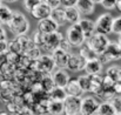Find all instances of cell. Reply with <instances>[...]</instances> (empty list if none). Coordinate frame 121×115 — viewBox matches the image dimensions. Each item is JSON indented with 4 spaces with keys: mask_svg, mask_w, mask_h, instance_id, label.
Wrapping results in <instances>:
<instances>
[{
    "mask_svg": "<svg viewBox=\"0 0 121 115\" xmlns=\"http://www.w3.org/2000/svg\"><path fill=\"white\" fill-rule=\"evenodd\" d=\"M7 27L15 37L26 35L27 32L30 31V21L21 12L13 11L12 18L7 24Z\"/></svg>",
    "mask_w": 121,
    "mask_h": 115,
    "instance_id": "obj_1",
    "label": "cell"
},
{
    "mask_svg": "<svg viewBox=\"0 0 121 115\" xmlns=\"http://www.w3.org/2000/svg\"><path fill=\"white\" fill-rule=\"evenodd\" d=\"M109 39L107 38V35L100 34V33H94L92 37L86 39L85 45L88 46L95 54H98V56L105 52V49L107 48V46L109 45Z\"/></svg>",
    "mask_w": 121,
    "mask_h": 115,
    "instance_id": "obj_2",
    "label": "cell"
},
{
    "mask_svg": "<svg viewBox=\"0 0 121 115\" xmlns=\"http://www.w3.org/2000/svg\"><path fill=\"white\" fill-rule=\"evenodd\" d=\"M54 68L55 67H54L53 60H52L51 55H47V54H45V55L42 54L39 59H37L35 61H32V64L30 66V69H33L42 75L51 74Z\"/></svg>",
    "mask_w": 121,
    "mask_h": 115,
    "instance_id": "obj_3",
    "label": "cell"
},
{
    "mask_svg": "<svg viewBox=\"0 0 121 115\" xmlns=\"http://www.w3.org/2000/svg\"><path fill=\"white\" fill-rule=\"evenodd\" d=\"M66 40L69 42V45L72 47H80L85 43L86 39L85 35L81 31L80 26L78 24H74V25H71L68 28H67V32H66Z\"/></svg>",
    "mask_w": 121,
    "mask_h": 115,
    "instance_id": "obj_4",
    "label": "cell"
},
{
    "mask_svg": "<svg viewBox=\"0 0 121 115\" xmlns=\"http://www.w3.org/2000/svg\"><path fill=\"white\" fill-rule=\"evenodd\" d=\"M98 59L102 65L109 64L111 61L121 59V49L119 47V45H118V42H109V45L107 46L105 52L101 53L98 56Z\"/></svg>",
    "mask_w": 121,
    "mask_h": 115,
    "instance_id": "obj_5",
    "label": "cell"
},
{
    "mask_svg": "<svg viewBox=\"0 0 121 115\" xmlns=\"http://www.w3.org/2000/svg\"><path fill=\"white\" fill-rule=\"evenodd\" d=\"M113 19L114 17L111 13H104L101 14L96 21L94 22L95 25V32L107 35L109 33H112V25H113Z\"/></svg>",
    "mask_w": 121,
    "mask_h": 115,
    "instance_id": "obj_6",
    "label": "cell"
},
{
    "mask_svg": "<svg viewBox=\"0 0 121 115\" xmlns=\"http://www.w3.org/2000/svg\"><path fill=\"white\" fill-rule=\"evenodd\" d=\"M62 39H64L62 34L58 31L53 32L51 34H45V40H43V45H42L41 49H45L46 52L52 54L55 49L59 48V45Z\"/></svg>",
    "mask_w": 121,
    "mask_h": 115,
    "instance_id": "obj_7",
    "label": "cell"
},
{
    "mask_svg": "<svg viewBox=\"0 0 121 115\" xmlns=\"http://www.w3.org/2000/svg\"><path fill=\"white\" fill-rule=\"evenodd\" d=\"M64 114L65 115H80L81 96H68L64 100Z\"/></svg>",
    "mask_w": 121,
    "mask_h": 115,
    "instance_id": "obj_8",
    "label": "cell"
},
{
    "mask_svg": "<svg viewBox=\"0 0 121 115\" xmlns=\"http://www.w3.org/2000/svg\"><path fill=\"white\" fill-rule=\"evenodd\" d=\"M100 101L93 96H85L81 99L80 115H94L96 114Z\"/></svg>",
    "mask_w": 121,
    "mask_h": 115,
    "instance_id": "obj_9",
    "label": "cell"
},
{
    "mask_svg": "<svg viewBox=\"0 0 121 115\" xmlns=\"http://www.w3.org/2000/svg\"><path fill=\"white\" fill-rule=\"evenodd\" d=\"M86 61L81 58L79 54L77 53H69L68 54V60H67V65L66 68L72 71V72H80L83 69Z\"/></svg>",
    "mask_w": 121,
    "mask_h": 115,
    "instance_id": "obj_10",
    "label": "cell"
},
{
    "mask_svg": "<svg viewBox=\"0 0 121 115\" xmlns=\"http://www.w3.org/2000/svg\"><path fill=\"white\" fill-rule=\"evenodd\" d=\"M68 54L69 53H66V52L61 51L60 48L55 49L51 54V58L53 60L54 67H56L58 69H65L66 65H67V60H68Z\"/></svg>",
    "mask_w": 121,
    "mask_h": 115,
    "instance_id": "obj_11",
    "label": "cell"
},
{
    "mask_svg": "<svg viewBox=\"0 0 121 115\" xmlns=\"http://www.w3.org/2000/svg\"><path fill=\"white\" fill-rule=\"evenodd\" d=\"M51 12H52V8L43 1L39 2L32 11H31V14L34 19H38V20H42V19H46V18H49L51 15Z\"/></svg>",
    "mask_w": 121,
    "mask_h": 115,
    "instance_id": "obj_12",
    "label": "cell"
},
{
    "mask_svg": "<svg viewBox=\"0 0 121 115\" xmlns=\"http://www.w3.org/2000/svg\"><path fill=\"white\" fill-rule=\"evenodd\" d=\"M52 75L53 82L55 87H60V88H65V86L67 85V82L69 81V74L66 69H56Z\"/></svg>",
    "mask_w": 121,
    "mask_h": 115,
    "instance_id": "obj_13",
    "label": "cell"
},
{
    "mask_svg": "<svg viewBox=\"0 0 121 115\" xmlns=\"http://www.w3.org/2000/svg\"><path fill=\"white\" fill-rule=\"evenodd\" d=\"M102 64L99 61V59H94V60H89L86 61L83 71L86 72L87 75H100L102 72Z\"/></svg>",
    "mask_w": 121,
    "mask_h": 115,
    "instance_id": "obj_14",
    "label": "cell"
},
{
    "mask_svg": "<svg viewBox=\"0 0 121 115\" xmlns=\"http://www.w3.org/2000/svg\"><path fill=\"white\" fill-rule=\"evenodd\" d=\"M58 28H59L58 25H56L51 18H46V19L39 20L38 31L41 32L42 34H51V33H53V32H56Z\"/></svg>",
    "mask_w": 121,
    "mask_h": 115,
    "instance_id": "obj_15",
    "label": "cell"
},
{
    "mask_svg": "<svg viewBox=\"0 0 121 115\" xmlns=\"http://www.w3.org/2000/svg\"><path fill=\"white\" fill-rule=\"evenodd\" d=\"M74 7L83 15H89L95 11V4L92 0H77Z\"/></svg>",
    "mask_w": 121,
    "mask_h": 115,
    "instance_id": "obj_16",
    "label": "cell"
},
{
    "mask_svg": "<svg viewBox=\"0 0 121 115\" xmlns=\"http://www.w3.org/2000/svg\"><path fill=\"white\" fill-rule=\"evenodd\" d=\"M78 25L80 26L81 31L85 35V39H88L95 33V25H94V21H92L91 19H87V18L80 19Z\"/></svg>",
    "mask_w": 121,
    "mask_h": 115,
    "instance_id": "obj_17",
    "label": "cell"
},
{
    "mask_svg": "<svg viewBox=\"0 0 121 115\" xmlns=\"http://www.w3.org/2000/svg\"><path fill=\"white\" fill-rule=\"evenodd\" d=\"M64 89L68 96H81L82 94V90H81L77 79H69V81L67 82Z\"/></svg>",
    "mask_w": 121,
    "mask_h": 115,
    "instance_id": "obj_18",
    "label": "cell"
},
{
    "mask_svg": "<svg viewBox=\"0 0 121 115\" xmlns=\"http://www.w3.org/2000/svg\"><path fill=\"white\" fill-rule=\"evenodd\" d=\"M64 11H65L66 22H69L71 25H74V24H78L80 21L81 14L79 13V11L74 6L73 7H65Z\"/></svg>",
    "mask_w": 121,
    "mask_h": 115,
    "instance_id": "obj_19",
    "label": "cell"
},
{
    "mask_svg": "<svg viewBox=\"0 0 121 115\" xmlns=\"http://www.w3.org/2000/svg\"><path fill=\"white\" fill-rule=\"evenodd\" d=\"M17 67L7 61L2 62L0 65V75L2 77V79L6 80H13L14 79V74H15Z\"/></svg>",
    "mask_w": 121,
    "mask_h": 115,
    "instance_id": "obj_20",
    "label": "cell"
},
{
    "mask_svg": "<svg viewBox=\"0 0 121 115\" xmlns=\"http://www.w3.org/2000/svg\"><path fill=\"white\" fill-rule=\"evenodd\" d=\"M95 95H96L102 102H109V101L115 96V94H114L112 87H106V86H102V85H101V87L96 90Z\"/></svg>",
    "mask_w": 121,
    "mask_h": 115,
    "instance_id": "obj_21",
    "label": "cell"
},
{
    "mask_svg": "<svg viewBox=\"0 0 121 115\" xmlns=\"http://www.w3.org/2000/svg\"><path fill=\"white\" fill-rule=\"evenodd\" d=\"M49 18L58 25V27L60 26H64L66 24V19H65V11L62 8H55V9H52L51 12V15Z\"/></svg>",
    "mask_w": 121,
    "mask_h": 115,
    "instance_id": "obj_22",
    "label": "cell"
},
{
    "mask_svg": "<svg viewBox=\"0 0 121 115\" xmlns=\"http://www.w3.org/2000/svg\"><path fill=\"white\" fill-rule=\"evenodd\" d=\"M48 99L52 101H59V102H64V100L67 98V94L65 92L64 88L60 87H54L48 94Z\"/></svg>",
    "mask_w": 121,
    "mask_h": 115,
    "instance_id": "obj_23",
    "label": "cell"
},
{
    "mask_svg": "<svg viewBox=\"0 0 121 115\" xmlns=\"http://www.w3.org/2000/svg\"><path fill=\"white\" fill-rule=\"evenodd\" d=\"M39 85H40V87H41V90H42L43 93H46V94H48V93L55 87L51 74L42 75L41 79L39 80Z\"/></svg>",
    "mask_w": 121,
    "mask_h": 115,
    "instance_id": "obj_24",
    "label": "cell"
},
{
    "mask_svg": "<svg viewBox=\"0 0 121 115\" xmlns=\"http://www.w3.org/2000/svg\"><path fill=\"white\" fill-rule=\"evenodd\" d=\"M15 38H17L19 45H20V47H21L22 54H25L26 52H28L30 49H32L33 47H35V45H34L32 38H30V37H27V35H20V37H15Z\"/></svg>",
    "mask_w": 121,
    "mask_h": 115,
    "instance_id": "obj_25",
    "label": "cell"
},
{
    "mask_svg": "<svg viewBox=\"0 0 121 115\" xmlns=\"http://www.w3.org/2000/svg\"><path fill=\"white\" fill-rule=\"evenodd\" d=\"M47 112L52 115H62L64 114V105L59 101H48L47 105Z\"/></svg>",
    "mask_w": 121,
    "mask_h": 115,
    "instance_id": "obj_26",
    "label": "cell"
},
{
    "mask_svg": "<svg viewBox=\"0 0 121 115\" xmlns=\"http://www.w3.org/2000/svg\"><path fill=\"white\" fill-rule=\"evenodd\" d=\"M12 14H13V11L6 6V5H1L0 6V25H6L9 22L11 18H12Z\"/></svg>",
    "mask_w": 121,
    "mask_h": 115,
    "instance_id": "obj_27",
    "label": "cell"
},
{
    "mask_svg": "<svg viewBox=\"0 0 121 115\" xmlns=\"http://www.w3.org/2000/svg\"><path fill=\"white\" fill-rule=\"evenodd\" d=\"M81 58L85 60V61H89V60H94V59H98V54H95L88 46H86L85 43L80 46V49H79V53Z\"/></svg>",
    "mask_w": 121,
    "mask_h": 115,
    "instance_id": "obj_28",
    "label": "cell"
},
{
    "mask_svg": "<svg viewBox=\"0 0 121 115\" xmlns=\"http://www.w3.org/2000/svg\"><path fill=\"white\" fill-rule=\"evenodd\" d=\"M18 94V90L15 89H0V101H2L5 105L11 102Z\"/></svg>",
    "mask_w": 121,
    "mask_h": 115,
    "instance_id": "obj_29",
    "label": "cell"
},
{
    "mask_svg": "<svg viewBox=\"0 0 121 115\" xmlns=\"http://www.w3.org/2000/svg\"><path fill=\"white\" fill-rule=\"evenodd\" d=\"M98 115H115V111L111 102H101L98 108Z\"/></svg>",
    "mask_w": 121,
    "mask_h": 115,
    "instance_id": "obj_30",
    "label": "cell"
},
{
    "mask_svg": "<svg viewBox=\"0 0 121 115\" xmlns=\"http://www.w3.org/2000/svg\"><path fill=\"white\" fill-rule=\"evenodd\" d=\"M91 79V93L95 94L96 90L101 87V83H102V75H89Z\"/></svg>",
    "mask_w": 121,
    "mask_h": 115,
    "instance_id": "obj_31",
    "label": "cell"
},
{
    "mask_svg": "<svg viewBox=\"0 0 121 115\" xmlns=\"http://www.w3.org/2000/svg\"><path fill=\"white\" fill-rule=\"evenodd\" d=\"M77 80L79 82V86H80L82 93L91 90V79H89V75H87V74L86 75H80Z\"/></svg>",
    "mask_w": 121,
    "mask_h": 115,
    "instance_id": "obj_32",
    "label": "cell"
},
{
    "mask_svg": "<svg viewBox=\"0 0 121 115\" xmlns=\"http://www.w3.org/2000/svg\"><path fill=\"white\" fill-rule=\"evenodd\" d=\"M7 52L9 53H13V54H18V55H21L22 54V51H21V47L18 42L17 38H14L13 40L8 41V48H7Z\"/></svg>",
    "mask_w": 121,
    "mask_h": 115,
    "instance_id": "obj_33",
    "label": "cell"
},
{
    "mask_svg": "<svg viewBox=\"0 0 121 115\" xmlns=\"http://www.w3.org/2000/svg\"><path fill=\"white\" fill-rule=\"evenodd\" d=\"M26 58H28L31 61H35L37 59H39L41 55H42V52H41V48L39 47H33L32 49H30L28 52H26L25 54H24Z\"/></svg>",
    "mask_w": 121,
    "mask_h": 115,
    "instance_id": "obj_34",
    "label": "cell"
},
{
    "mask_svg": "<svg viewBox=\"0 0 121 115\" xmlns=\"http://www.w3.org/2000/svg\"><path fill=\"white\" fill-rule=\"evenodd\" d=\"M32 40H33V42H34V45H35L37 47L41 48V47H42V45H43L45 34H42L41 32L37 31V32H35V33L33 34V37H32Z\"/></svg>",
    "mask_w": 121,
    "mask_h": 115,
    "instance_id": "obj_35",
    "label": "cell"
},
{
    "mask_svg": "<svg viewBox=\"0 0 121 115\" xmlns=\"http://www.w3.org/2000/svg\"><path fill=\"white\" fill-rule=\"evenodd\" d=\"M109 102L113 106V108L115 111V114H121V95L114 96Z\"/></svg>",
    "mask_w": 121,
    "mask_h": 115,
    "instance_id": "obj_36",
    "label": "cell"
},
{
    "mask_svg": "<svg viewBox=\"0 0 121 115\" xmlns=\"http://www.w3.org/2000/svg\"><path fill=\"white\" fill-rule=\"evenodd\" d=\"M112 32L121 35V15L113 19V25H112Z\"/></svg>",
    "mask_w": 121,
    "mask_h": 115,
    "instance_id": "obj_37",
    "label": "cell"
},
{
    "mask_svg": "<svg viewBox=\"0 0 121 115\" xmlns=\"http://www.w3.org/2000/svg\"><path fill=\"white\" fill-rule=\"evenodd\" d=\"M119 66L117 65H113V66H109L106 71V75L109 77L111 79H113L115 82H117V75H118V72H119Z\"/></svg>",
    "mask_w": 121,
    "mask_h": 115,
    "instance_id": "obj_38",
    "label": "cell"
},
{
    "mask_svg": "<svg viewBox=\"0 0 121 115\" xmlns=\"http://www.w3.org/2000/svg\"><path fill=\"white\" fill-rule=\"evenodd\" d=\"M39 2H41L40 0H24V7H25V9H26L27 12L31 13V11H32Z\"/></svg>",
    "mask_w": 121,
    "mask_h": 115,
    "instance_id": "obj_39",
    "label": "cell"
},
{
    "mask_svg": "<svg viewBox=\"0 0 121 115\" xmlns=\"http://www.w3.org/2000/svg\"><path fill=\"white\" fill-rule=\"evenodd\" d=\"M59 48H60L61 51L66 52V53H71L72 46L69 45V42H68L66 39H62V40H61V42H60V45H59Z\"/></svg>",
    "mask_w": 121,
    "mask_h": 115,
    "instance_id": "obj_40",
    "label": "cell"
},
{
    "mask_svg": "<svg viewBox=\"0 0 121 115\" xmlns=\"http://www.w3.org/2000/svg\"><path fill=\"white\" fill-rule=\"evenodd\" d=\"M115 2H117V0H101L100 1V4L102 5V7L106 8V9H113V8H115Z\"/></svg>",
    "mask_w": 121,
    "mask_h": 115,
    "instance_id": "obj_41",
    "label": "cell"
},
{
    "mask_svg": "<svg viewBox=\"0 0 121 115\" xmlns=\"http://www.w3.org/2000/svg\"><path fill=\"white\" fill-rule=\"evenodd\" d=\"M15 115H37V114L34 113L33 108L27 107V106H24V107H22V109H21L19 113H17Z\"/></svg>",
    "mask_w": 121,
    "mask_h": 115,
    "instance_id": "obj_42",
    "label": "cell"
},
{
    "mask_svg": "<svg viewBox=\"0 0 121 115\" xmlns=\"http://www.w3.org/2000/svg\"><path fill=\"white\" fill-rule=\"evenodd\" d=\"M43 2H46L52 9H55V8H59L60 5H61V1L60 0H45Z\"/></svg>",
    "mask_w": 121,
    "mask_h": 115,
    "instance_id": "obj_43",
    "label": "cell"
},
{
    "mask_svg": "<svg viewBox=\"0 0 121 115\" xmlns=\"http://www.w3.org/2000/svg\"><path fill=\"white\" fill-rule=\"evenodd\" d=\"M8 48V41L7 40H0V55L6 54Z\"/></svg>",
    "mask_w": 121,
    "mask_h": 115,
    "instance_id": "obj_44",
    "label": "cell"
},
{
    "mask_svg": "<svg viewBox=\"0 0 121 115\" xmlns=\"http://www.w3.org/2000/svg\"><path fill=\"white\" fill-rule=\"evenodd\" d=\"M112 88H113V92H114L115 96L121 95V82H115V83L113 85Z\"/></svg>",
    "mask_w": 121,
    "mask_h": 115,
    "instance_id": "obj_45",
    "label": "cell"
},
{
    "mask_svg": "<svg viewBox=\"0 0 121 115\" xmlns=\"http://www.w3.org/2000/svg\"><path fill=\"white\" fill-rule=\"evenodd\" d=\"M60 1L65 7H73L75 6V2H77V0H60Z\"/></svg>",
    "mask_w": 121,
    "mask_h": 115,
    "instance_id": "obj_46",
    "label": "cell"
},
{
    "mask_svg": "<svg viewBox=\"0 0 121 115\" xmlns=\"http://www.w3.org/2000/svg\"><path fill=\"white\" fill-rule=\"evenodd\" d=\"M0 40H7V34H6V31L5 28L0 25Z\"/></svg>",
    "mask_w": 121,
    "mask_h": 115,
    "instance_id": "obj_47",
    "label": "cell"
},
{
    "mask_svg": "<svg viewBox=\"0 0 121 115\" xmlns=\"http://www.w3.org/2000/svg\"><path fill=\"white\" fill-rule=\"evenodd\" d=\"M115 8L121 12V0H117V2H115Z\"/></svg>",
    "mask_w": 121,
    "mask_h": 115,
    "instance_id": "obj_48",
    "label": "cell"
},
{
    "mask_svg": "<svg viewBox=\"0 0 121 115\" xmlns=\"http://www.w3.org/2000/svg\"><path fill=\"white\" fill-rule=\"evenodd\" d=\"M117 82H121V68H119V72L117 75Z\"/></svg>",
    "mask_w": 121,
    "mask_h": 115,
    "instance_id": "obj_49",
    "label": "cell"
},
{
    "mask_svg": "<svg viewBox=\"0 0 121 115\" xmlns=\"http://www.w3.org/2000/svg\"><path fill=\"white\" fill-rule=\"evenodd\" d=\"M5 61H6V54L0 55V65H1L2 62H5Z\"/></svg>",
    "mask_w": 121,
    "mask_h": 115,
    "instance_id": "obj_50",
    "label": "cell"
},
{
    "mask_svg": "<svg viewBox=\"0 0 121 115\" xmlns=\"http://www.w3.org/2000/svg\"><path fill=\"white\" fill-rule=\"evenodd\" d=\"M118 45H119V47H120V49H121V35H119V40H118Z\"/></svg>",
    "mask_w": 121,
    "mask_h": 115,
    "instance_id": "obj_51",
    "label": "cell"
},
{
    "mask_svg": "<svg viewBox=\"0 0 121 115\" xmlns=\"http://www.w3.org/2000/svg\"><path fill=\"white\" fill-rule=\"evenodd\" d=\"M0 115H11V114L7 113V112H2V111H1V112H0Z\"/></svg>",
    "mask_w": 121,
    "mask_h": 115,
    "instance_id": "obj_52",
    "label": "cell"
},
{
    "mask_svg": "<svg viewBox=\"0 0 121 115\" xmlns=\"http://www.w3.org/2000/svg\"><path fill=\"white\" fill-rule=\"evenodd\" d=\"M1 1H6V2H15L18 0H1Z\"/></svg>",
    "mask_w": 121,
    "mask_h": 115,
    "instance_id": "obj_53",
    "label": "cell"
},
{
    "mask_svg": "<svg viewBox=\"0 0 121 115\" xmlns=\"http://www.w3.org/2000/svg\"><path fill=\"white\" fill-rule=\"evenodd\" d=\"M92 1H93L94 4H100V1H101V0H92Z\"/></svg>",
    "mask_w": 121,
    "mask_h": 115,
    "instance_id": "obj_54",
    "label": "cell"
},
{
    "mask_svg": "<svg viewBox=\"0 0 121 115\" xmlns=\"http://www.w3.org/2000/svg\"><path fill=\"white\" fill-rule=\"evenodd\" d=\"M38 115H52V114H49L48 112H46V113H41V114H38Z\"/></svg>",
    "mask_w": 121,
    "mask_h": 115,
    "instance_id": "obj_55",
    "label": "cell"
},
{
    "mask_svg": "<svg viewBox=\"0 0 121 115\" xmlns=\"http://www.w3.org/2000/svg\"><path fill=\"white\" fill-rule=\"evenodd\" d=\"M1 5H2V1H1V0H0V6H1Z\"/></svg>",
    "mask_w": 121,
    "mask_h": 115,
    "instance_id": "obj_56",
    "label": "cell"
},
{
    "mask_svg": "<svg viewBox=\"0 0 121 115\" xmlns=\"http://www.w3.org/2000/svg\"><path fill=\"white\" fill-rule=\"evenodd\" d=\"M115 115H121V114H115Z\"/></svg>",
    "mask_w": 121,
    "mask_h": 115,
    "instance_id": "obj_57",
    "label": "cell"
},
{
    "mask_svg": "<svg viewBox=\"0 0 121 115\" xmlns=\"http://www.w3.org/2000/svg\"><path fill=\"white\" fill-rule=\"evenodd\" d=\"M40 1H45V0H40Z\"/></svg>",
    "mask_w": 121,
    "mask_h": 115,
    "instance_id": "obj_58",
    "label": "cell"
},
{
    "mask_svg": "<svg viewBox=\"0 0 121 115\" xmlns=\"http://www.w3.org/2000/svg\"><path fill=\"white\" fill-rule=\"evenodd\" d=\"M94 115H98V114H94Z\"/></svg>",
    "mask_w": 121,
    "mask_h": 115,
    "instance_id": "obj_59",
    "label": "cell"
}]
</instances>
